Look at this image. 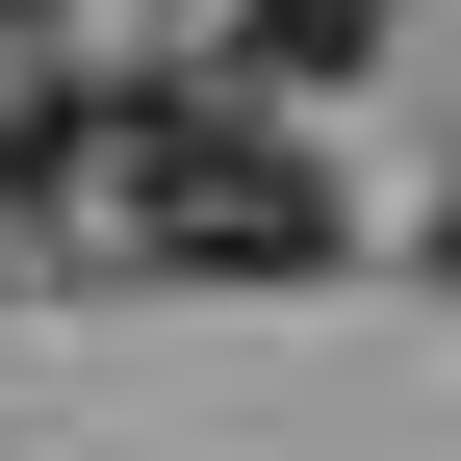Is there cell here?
Masks as SVG:
<instances>
[{
    "instance_id": "obj_3",
    "label": "cell",
    "mask_w": 461,
    "mask_h": 461,
    "mask_svg": "<svg viewBox=\"0 0 461 461\" xmlns=\"http://www.w3.org/2000/svg\"><path fill=\"white\" fill-rule=\"evenodd\" d=\"M359 51H384V0H257V103L282 77H359Z\"/></svg>"
},
{
    "instance_id": "obj_1",
    "label": "cell",
    "mask_w": 461,
    "mask_h": 461,
    "mask_svg": "<svg viewBox=\"0 0 461 461\" xmlns=\"http://www.w3.org/2000/svg\"><path fill=\"white\" fill-rule=\"evenodd\" d=\"M77 230L129 282H333V154L257 77H129L77 103Z\"/></svg>"
},
{
    "instance_id": "obj_2",
    "label": "cell",
    "mask_w": 461,
    "mask_h": 461,
    "mask_svg": "<svg viewBox=\"0 0 461 461\" xmlns=\"http://www.w3.org/2000/svg\"><path fill=\"white\" fill-rule=\"evenodd\" d=\"M51 205H77V77L0 51V230H51Z\"/></svg>"
}]
</instances>
